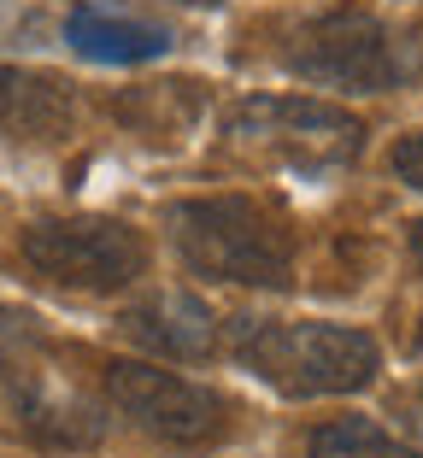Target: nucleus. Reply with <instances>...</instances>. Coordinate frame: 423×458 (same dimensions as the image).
Segmentation results:
<instances>
[{
    "label": "nucleus",
    "mask_w": 423,
    "mask_h": 458,
    "mask_svg": "<svg viewBox=\"0 0 423 458\" xmlns=\"http://www.w3.org/2000/svg\"><path fill=\"white\" fill-rule=\"evenodd\" d=\"M171 235L189 270L235 288H294V229L276 206L247 200V194H212V200H182L171 212Z\"/></svg>",
    "instance_id": "nucleus-1"
},
{
    "label": "nucleus",
    "mask_w": 423,
    "mask_h": 458,
    "mask_svg": "<svg viewBox=\"0 0 423 458\" xmlns=\"http://www.w3.org/2000/svg\"><path fill=\"white\" fill-rule=\"evenodd\" d=\"M230 352L288 400L359 394L376 377V341L347 324H276V318H235Z\"/></svg>",
    "instance_id": "nucleus-2"
},
{
    "label": "nucleus",
    "mask_w": 423,
    "mask_h": 458,
    "mask_svg": "<svg viewBox=\"0 0 423 458\" xmlns=\"http://www.w3.org/2000/svg\"><path fill=\"white\" fill-rule=\"evenodd\" d=\"M18 253L41 283H59L71 294H118L148 270V242L118 217H47V224H30Z\"/></svg>",
    "instance_id": "nucleus-3"
},
{
    "label": "nucleus",
    "mask_w": 423,
    "mask_h": 458,
    "mask_svg": "<svg viewBox=\"0 0 423 458\" xmlns=\"http://www.w3.org/2000/svg\"><path fill=\"white\" fill-rule=\"evenodd\" d=\"M224 135L235 148L271 153V159L306 165V171L347 165L365 148V123L347 106H329V100H312V95H253L241 106H230Z\"/></svg>",
    "instance_id": "nucleus-4"
},
{
    "label": "nucleus",
    "mask_w": 423,
    "mask_h": 458,
    "mask_svg": "<svg viewBox=\"0 0 423 458\" xmlns=\"http://www.w3.org/2000/svg\"><path fill=\"white\" fill-rule=\"evenodd\" d=\"M106 394L123 418H136L148 435L171 446H206L230 429V405L224 394L200 388V382L159 370V364H136V359H112L106 364Z\"/></svg>",
    "instance_id": "nucleus-5"
},
{
    "label": "nucleus",
    "mask_w": 423,
    "mask_h": 458,
    "mask_svg": "<svg viewBox=\"0 0 423 458\" xmlns=\"http://www.w3.org/2000/svg\"><path fill=\"white\" fill-rule=\"evenodd\" d=\"M288 65L312 82H335V89H394L400 82L394 36L370 13H324L300 24Z\"/></svg>",
    "instance_id": "nucleus-6"
},
{
    "label": "nucleus",
    "mask_w": 423,
    "mask_h": 458,
    "mask_svg": "<svg viewBox=\"0 0 423 458\" xmlns=\"http://www.w3.org/2000/svg\"><path fill=\"white\" fill-rule=\"evenodd\" d=\"M71 130V82L54 71L0 65V141L47 148Z\"/></svg>",
    "instance_id": "nucleus-7"
},
{
    "label": "nucleus",
    "mask_w": 423,
    "mask_h": 458,
    "mask_svg": "<svg viewBox=\"0 0 423 458\" xmlns=\"http://www.w3.org/2000/svg\"><path fill=\"white\" fill-rule=\"evenodd\" d=\"M123 329L153 347L159 359H206L212 335H218V318L200 306L194 294H153L148 306L123 311Z\"/></svg>",
    "instance_id": "nucleus-8"
},
{
    "label": "nucleus",
    "mask_w": 423,
    "mask_h": 458,
    "mask_svg": "<svg viewBox=\"0 0 423 458\" xmlns=\"http://www.w3.org/2000/svg\"><path fill=\"white\" fill-rule=\"evenodd\" d=\"M65 36L82 59H100V65H141V59H159L165 47H171L165 30L136 24V18H112V13H100V6H77Z\"/></svg>",
    "instance_id": "nucleus-9"
},
{
    "label": "nucleus",
    "mask_w": 423,
    "mask_h": 458,
    "mask_svg": "<svg viewBox=\"0 0 423 458\" xmlns=\"http://www.w3.org/2000/svg\"><path fill=\"white\" fill-rule=\"evenodd\" d=\"M312 458H423V446L394 441L388 429H376L370 418H335V423H317L312 441H306Z\"/></svg>",
    "instance_id": "nucleus-10"
},
{
    "label": "nucleus",
    "mask_w": 423,
    "mask_h": 458,
    "mask_svg": "<svg viewBox=\"0 0 423 458\" xmlns=\"http://www.w3.org/2000/svg\"><path fill=\"white\" fill-rule=\"evenodd\" d=\"M394 176L423 194V135H406V141L394 148Z\"/></svg>",
    "instance_id": "nucleus-11"
},
{
    "label": "nucleus",
    "mask_w": 423,
    "mask_h": 458,
    "mask_svg": "<svg viewBox=\"0 0 423 458\" xmlns=\"http://www.w3.org/2000/svg\"><path fill=\"white\" fill-rule=\"evenodd\" d=\"M400 418H406V423H411V429H418V435H423V388H418V394H411V400H406V405H400Z\"/></svg>",
    "instance_id": "nucleus-12"
},
{
    "label": "nucleus",
    "mask_w": 423,
    "mask_h": 458,
    "mask_svg": "<svg viewBox=\"0 0 423 458\" xmlns=\"http://www.w3.org/2000/svg\"><path fill=\"white\" fill-rule=\"evenodd\" d=\"M411 259H418V270H423V224H411Z\"/></svg>",
    "instance_id": "nucleus-13"
},
{
    "label": "nucleus",
    "mask_w": 423,
    "mask_h": 458,
    "mask_svg": "<svg viewBox=\"0 0 423 458\" xmlns=\"http://www.w3.org/2000/svg\"><path fill=\"white\" fill-rule=\"evenodd\" d=\"M418 352H423V324H418Z\"/></svg>",
    "instance_id": "nucleus-14"
}]
</instances>
